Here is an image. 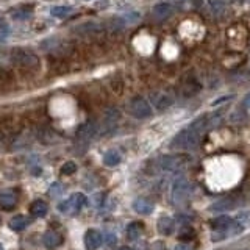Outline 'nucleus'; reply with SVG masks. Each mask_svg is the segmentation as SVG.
Masks as SVG:
<instances>
[{
    "instance_id": "obj_13",
    "label": "nucleus",
    "mask_w": 250,
    "mask_h": 250,
    "mask_svg": "<svg viewBox=\"0 0 250 250\" xmlns=\"http://www.w3.org/2000/svg\"><path fill=\"white\" fill-rule=\"evenodd\" d=\"M133 209H135L136 213H139V214L147 216V214L153 213L155 205L147 199H136L135 202H133Z\"/></svg>"
},
{
    "instance_id": "obj_28",
    "label": "nucleus",
    "mask_w": 250,
    "mask_h": 250,
    "mask_svg": "<svg viewBox=\"0 0 250 250\" xmlns=\"http://www.w3.org/2000/svg\"><path fill=\"white\" fill-rule=\"evenodd\" d=\"M242 106L246 108V111L249 113V116H250V92L247 94V96L244 97V100H242Z\"/></svg>"
},
{
    "instance_id": "obj_4",
    "label": "nucleus",
    "mask_w": 250,
    "mask_h": 250,
    "mask_svg": "<svg viewBox=\"0 0 250 250\" xmlns=\"http://www.w3.org/2000/svg\"><path fill=\"white\" fill-rule=\"evenodd\" d=\"M191 158L183 153H175V155H164L158 160V167L164 172H177L183 169Z\"/></svg>"
},
{
    "instance_id": "obj_29",
    "label": "nucleus",
    "mask_w": 250,
    "mask_h": 250,
    "mask_svg": "<svg viewBox=\"0 0 250 250\" xmlns=\"http://www.w3.org/2000/svg\"><path fill=\"white\" fill-rule=\"evenodd\" d=\"M150 250H166V246H164V242L156 241V242H153V244H152Z\"/></svg>"
},
{
    "instance_id": "obj_19",
    "label": "nucleus",
    "mask_w": 250,
    "mask_h": 250,
    "mask_svg": "<svg viewBox=\"0 0 250 250\" xmlns=\"http://www.w3.org/2000/svg\"><path fill=\"white\" fill-rule=\"evenodd\" d=\"M121 153L117 150H108L105 155H104V164L108 167H114L117 164L121 163Z\"/></svg>"
},
{
    "instance_id": "obj_14",
    "label": "nucleus",
    "mask_w": 250,
    "mask_h": 250,
    "mask_svg": "<svg viewBox=\"0 0 250 250\" xmlns=\"http://www.w3.org/2000/svg\"><path fill=\"white\" fill-rule=\"evenodd\" d=\"M30 213L35 217H45L47 213H49V205H47L44 200L38 199L30 205Z\"/></svg>"
},
{
    "instance_id": "obj_25",
    "label": "nucleus",
    "mask_w": 250,
    "mask_h": 250,
    "mask_svg": "<svg viewBox=\"0 0 250 250\" xmlns=\"http://www.w3.org/2000/svg\"><path fill=\"white\" fill-rule=\"evenodd\" d=\"M180 239H192L194 238V230L191 229V227H185V229L180 231Z\"/></svg>"
},
{
    "instance_id": "obj_2",
    "label": "nucleus",
    "mask_w": 250,
    "mask_h": 250,
    "mask_svg": "<svg viewBox=\"0 0 250 250\" xmlns=\"http://www.w3.org/2000/svg\"><path fill=\"white\" fill-rule=\"evenodd\" d=\"M192 192V185L189 183V180L185 177H180L174 180L170 188V202L174 203L175 207H182L189 200Z\"/></svg>"
},
{
    "instance_id": "obj_22",
    "label": "nucleus",
    "mask_w": 250,
    "mask_h": 250,
    "mask_svg": "<svg viewBox=\"0 0 250 250\" xmlns=\"http://www.w3.org/2000/svg\"><path fill=\"white\" fill-rule=\"evenodd\" d=\"M31 13H33V10H31L30 6H23V8H18V10H14L11 13V19L14 21H25L28 19Z\"/></svg>"
},
{
    "instance_id": "obj_9",
    "label": "nucleus",
    "mask_w": 250,
    "mask_h": 250,
    "mask_svg": "<svg viewBox=\"0 0 250 250\" xmlns=\"http://www.w3.org/2000/svg\"><path fill=\"white\" fill-rule=\"evenodd\" d=\"M102 242H104V236L102 233L96 229H89L84 233V247L86 250H97Z\"/></svg>"
},
{
    "instance_id": "obj_20",
    "label": "nucleus",
    "mask_w": 250,
    "mask_h": 250,
    "mask_svg": "<svg viewBox=\"0 0 250 250\" xmlns=\"http://www.w3.org/2000/svg\"><path fill=\"white\" fill-rule=\"evenodd\" d=\"M72 6L69 5H58V6H53L50 10V14L53 18H58V19H62V18H67V16L72 13Z\"/></svg>"
},
{
    "instance_id": "obj_18",
    "label": "nucleus",
    "mask_w": 250,
    "mask_h": 250,
    "mask_svg": "<svg viewBox=\"0 0 250 250\" xmlns=\"http://www.w3.org/2000/svg\"><path fill=\"white\" fill-rule=\"evenodd\" d=\"M27 225H28V219L25 216H22V214L14 216L11 221H10V229L13 231H22V230H25Z\"/></svg>"
},
{
    "instance_id": "obj_32",
    "label": "nucleus",
    "mask_w": 250,
    "mask_h": 250,
    "mask_svg": "<svg viewBox=\"0 0 250 250\" xmlns=\"http://www.w3.org/2000/svg\"><path fill=\"white\" fill-rule=\"evenodd\" d=\"M117 250H131V249H130V247H127V246H122V247H119Z\"/></svg>"
},
{
    "instance_id": "obj_27",
    "label": "nucleus",
    "mask_w": 250,
    "mask_h": 250,
    "mask_svg": "<svg viewBox=\"0 0 250 250\" xmlns=\"http://www.w3.org/2000/svg\"><path fill=\"white\" fill-rule=\"evenodd\" d=\"M8 36H10V28L6 25H0V42L5 41Z\"/></svg>"
},
{
    "instance_id": "obj_16",
    "label": "nucleus",
    "mask_w": 250,
    "mask_h": 250,
    "mask_svg": "<svg viewBox=\"0 0 250 250\" xmlns=\"http://www.w3.org/2000/svg\"><path fill=\"white\" fill-rule=\"evenodd\" d=\"M144 233V224L143 222H130L127 225V236L128 239H139Z\"/></svg>"
},
{
    "instance_id": "obj_15",
    "label": "nucleus",
    "mask_w": 250,
    "mask_h": 250,
    "mask_svg": "<svg viewBox=\"0 0 250 250\" xmlns=\"http://www.w3.org/2000/svg\"><path fill=\"white\" fill-rule=\"evenodd\" d=\"M233 207H234V202L231 199H221L209 207V211H213V213H227V211H230Z\"/></svg>"
},
{
    "instance_id": "obj_23",
    "label": "nucleus",
    "mask_w": 250,
    "mask_h": 250,
    "mask_svg": "<svg viewBox=\"0 0 250 250\" xmlns=\"http://www.w3.org/2000/svg\"><path fill=\"white\" fill-rule=\"evenodd\" d=\"M199 89H200V84L197 82H191V83H185L183 84L182 92H183L185 97H192Z\"/></svg>"
},
{
    "instance_id": "obj_10",
    "label": "nucleus",
    "mask_w": 250,
    "mask_h": 250,
    "mask_svg": "<svg viewBox=\"0 0 250 250\" xmlns=\"http://www.w3.org/2000/svg\"><path fill=\"white\" fill-rule=\"evenodd\" d=\"M42 242H44L45 249L53 250V249H57L58 246H61L62 238H61V234H60L58 231H55V230H49V231H45V233H44Z\"/></svg>"
},
{
    "instance_id": "obj_24",
    "label": "nucleus",
    "mask_w": 250,
    "mask_h": 250,
    "mask_svg": "<svg viewBox=\"0 0 250 250\" xmlns=\"http://www.w3.org/2000/svg\"><path fill=\"white\" fill-rule=\"evenodd\" d=\"M77 172V164L74 161H66L61 166V174L62 175H72Z\"/></svg>"
},
{
    "instance_id": "obj_5",
    "label": "nucleus",
    "mask_w": 250,
    "mask_h": 250,
    "mask_svg": "<svg viewBox=\"0 0 250 250\" xmlns=\"http://www.w3.org/2000/svg\"><path fill=\"white\" fill-rule=\"evenodd\" d=\"M86 203H88V199H86L84 194L74 192L69 199L62 200L60 203L58 209L61 211V213H64V214H77L83 207H86Z\"/></svg>"
},
{
    "instance_id": "obj_7",
    "label": "nucleus",
    "mask_w": 250,
    "mask_h": 250,
    "mask_svg": "<svg viewBox=\"0 0 250 250\" xmlns=\"http://www.w3.org/2000/svg\"><path fill=\"white\" fill-rule=\"evenodd\" d=\"M150 100L152 105L158 109V111H166L167 108H170L175 104V99L172 94L164 92V91H158V92H152L150 94Z\"/></svg>"
},
{
    "instance_id": "obj_8",
    "label": "nucleus",
    "mask_w": 250,
    "mask_h": 250,
    "mask_svg": "<svg viewBox=\"0 0 250 250\" xmlns=\"http://www.w3.org/2000/svg\"><path fill=\"white\" fill-rule=\"evenodd\" d=\"M99 131V124L96 121H88L82 124L77 130V139L82 141V143H88L94 136L97 135Z\"/></svg>"
},
{
    "instance_id": "obj_26",
    "label": "nucleus",
    "mask_w": 250,
    "mask_h": 250,
    "mask_svg": "<svg viewBox=\"0 0 250 250\" xmlns=\"http://www.w3.org/2000/svg\"><path fill=\"white\" fill-rule=\"evenodd\" d=\"M49 192H50V195H53V197H57V195H60L62 192V186L60 183H53Z\"/></svg>"
},
{
    "instance_id": "obj_33",
    "label": "nucleus",
    "mask_w": 250,
    "mask_h": 250,
    "mask_svg": "<svg viewBox=\"0 0 250 250\" xmlns=\"http://www.w3.org/2000/svg\"><path fill=\"white\" fill-rule=\"evenodd\" d=\"M0 250H3V247H2V246H0Z\"/></svg>"
},
{
    "instance_id": "obj_11",
    "label": "nucleus",
    "mask_w": 250,
    "mask_h": 250,
    "mask_svg": "<svg viewBox=\"0 0 250 250\" xmlns=\"http://www.w3.org/2000/svg\"><path fill=\"white\" fill-rule=\"evenodd\" d=\"M172 11H174V8H172L170 3H167V2H161V3H156V5L153 6L152 14H153V18H155V19L163 21V19L169 18V16L172 14Z\"/></svg>"
},
{
    "instance_id": "obj_30",
    "label": "nucleus",
    "mask_w": 250,
    "mask_h": 250,
    "mask_svg": "<svg viewBox=\"0 0 250 250\" xmlns=\"http://www.w3.org/2000/svg\"><path fill=\"white\" fill-rule=\"evenodd\" d=\"M116 236H114V234L113 233H109L108 234V236H106V246H114L116 244Z\"/></svg>"
},
{
    "instance_id": "obj_6",
    "label": "nucleus",
    "mask_w": 250,
    "mask_h": 250,
    "mask_svg": "<svg viewBox=\"0 0 250 250\" xmlns=\"http://www.w3.org/2000/svg\"><path fill=\"white\" fill-rule=\"evenodd\" d=\"M128 111L136 119H146V117L152 116V106L146 99L135 97L128 102Z\"/></svg>"
},
{
    "instance_id": "obj_3",
    "label": "nucleus",
    "mask_w": 250,
    "mask_h": 250,
    "mask_svg": "<svg viewBox=\"0 0 250 250\" xmlns=\"http://www.w3.org/2000/svg\"><path fill=\"white\" fill-rule=\"evenodd\" d=\"M11 61L19 67L33 69V67L39 66L38 55L33 50L25 49V47H14V49L11 50Z\"/></svg>"
},
{
    "instance_id": "obj_21",
    "label": "nucleus",
    "mask_w": 250,
    "mask_h": 250,
    "mask_svg": "<svg viewBox=\"0 0 250 250\" xmlns=\"http://www.w3.org/2000/svg\"><path fill=\"white\" fill-rule=\"evenodd\" d=\"M208 6L211 13L214 16H219L227 10V2L225 0H208Z\"/></svg>"
},
{
    "instance_id": "obj_17",
    "label": "nucleus",
    "mask_w": 250,
    "mask_h": 250,
    "mask_svg": "<svg viewBox=\"0 0 250 250\" xmlns=\"http://www.w3.org/2000/svg\"><path fill=\"white\" fill-rule=\"evenodd\" d=\"M16 205H18V199H16L14 194L6 192V194L0 195V207H2V209L11 211V209H14Z\"/></svg>"
},
{
    "instance_id": "obj_1",
    "label": "nucleus",
    "mask_w": 250,
    "mask_h": 250,
    "mask_svg": "<svg viewBox=\"0 0 250 250\" xmlns=\"http://www.w3.org/2000/svg\"><path fill=\"white\" fill-rule=\"evenodd\" d=\"M200 136H202V133L195 131L191 127L183 128L182 131L177 133V135L174 136V139L170 141V147L180 148V150H191V148H195L199 146Z\"/></svg>"
},
{
    "instance_id": "obj_12",
    "label": "nucleus",
    "mask_w": 250,
    "mask_h": 250,
    "mask_svg": "<svg viewBox=\"0 0 250 250\" xmlns=\"http://www.w3.org/2000/svg\"><path fill=\"white\" fill-rule=\"evenodd\" d=\"M174 229H175V221L167 216L161 217L160 221L156 222V230H158V233L163 234V236H169V234H172Z\"/></svg>"
},
{
    "instance_id": "obj_31",
    "label": "nucleus",
    "mask_w": 250,
    "mask_h": 250,
    "mask_svg": "<svg viewBox=\"0 0 250 250\" xmlns=\"http://www.w3.org/2000/svg\"><path fill=\"white\" fill-rule=\"evenodd\" d=\"M174 250H192V249L188 246V244H178V246H175Z\"/></svg>"
}]
</instances>
